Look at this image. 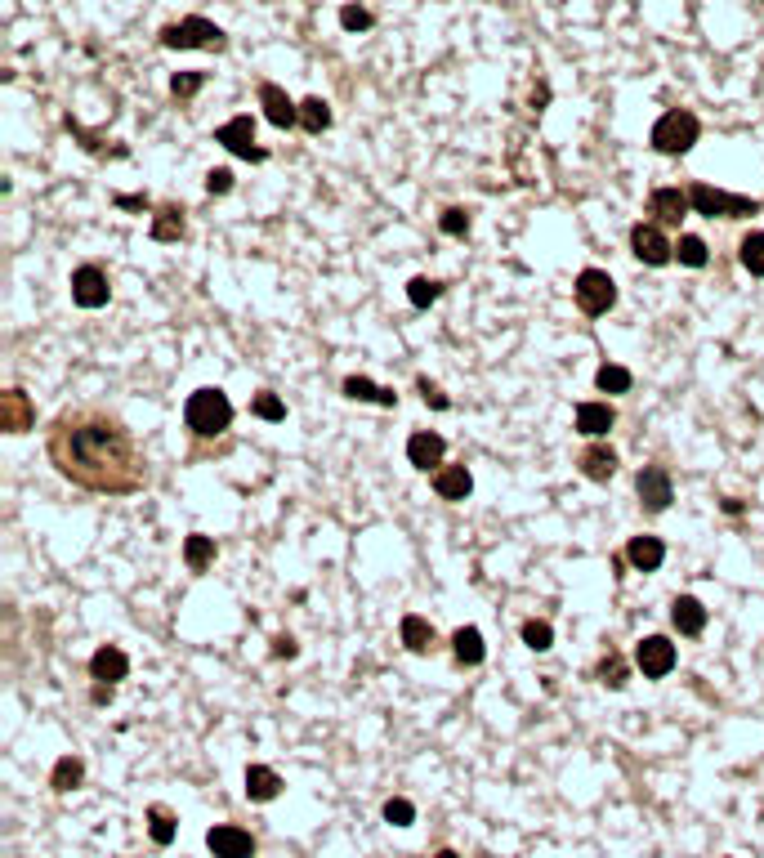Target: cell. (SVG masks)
Here are the masks:
<instances>
[{
  "label": "cell",
  "mask_w": 764,
  "mask_h": 858,
  "mask_svg": "<svg viewBox=\"0 0 764 858\" xmlns=\"http://www.w3.org/2000/svg\"><path fill=\"white\" fill-rule=\"evenodd\" d=\"M675 260H680L684 269H706L711 251H706V242L697 233H680V242H675Z\"/></svg>",
  "instance_id": "obj_34"
},
{
  "label": "cell",
  "mask_w": 764,
  "mask_h": 858,
  "mask_svg": "<svg viewBox=\"0 0 764 858\" xmlns=\"http://www.w3.org/2000/svg\"><path fill=\"white\" fill-rule=\"evenodd\" d=\"M148 836H152V845H175V836H179V814L170 805H148Z\"/></svg>",
  "instance_id": "obj_28"
},
{
  "label": "cell",
  "mask_w": 764,
  "mask_h": 858,
  "mask_svg": "<svg viewBox=\"0 0 764 858\" xmlns=\"http://www.w3.org/2000/svg\"><path fill=\"white\" fill-rule=\"evenodd\" d=\"M340 394L349 398V403H376V407H398V394L385 385H376V380L367 376H345V385H340Z\"/></svg>",
  "instance_id": "obj_26"
},
{
  "label": "cell",
  "mask_w": 764,
  "mask_h": 858,
  "mask_svg": "<svg viewBox=\"0 0 764 858\" xmlns=\"http://www.w3.org/2000/svg\"><path fill=\"white\" fill-rule=\"evenodd\" d=\"M202 85H206V72H175V76H170V94H175L179 103L193 99Z\"/></svg>",
  "instance_id": "obj_41"
},
{
  "label": "cell",
  "mask_w": 764,
  "mask_h": 858,
  "mask_svg": "<svg viewBox=\"0 0 764 858\" xmlns=\"http://www.w3.org/2000/svg\"><path fill=\"white\" fill-rule=\"evenodd\" d=\"M251 416H260V421H269V425H282L286 421V403L273 389H260V394L251 398Z\"/></svg>",
  "instance_id": "obj_36"
},
{
  "label": "cell",
  "mask_w": 764,
  "mask_h": 858,
  "mask_svg": "<svg viewBox=\"0 0 764 858\" xmlns=\"http://www.w3.org/2000/svg\"><path fill=\"white\" fill-rule=\"evenodd\" d=\"M130 675V657L121 644H99L90 657V680L94 684H121Z\"/></svg>",
  "instance_id": "obj_16"
},
{
  "label": "cell",
  "mask_w": 764,
  "mask_h": 858,
  "mask_svg": "<svg viewBox=\"0 0 764 858\" xmlns=\"http://www.w3.org/2000/svg\"><path fill=\"white\" fill-rule=\"evenodd\" d=\"M443 456H447V438L443 434H434V429H416L412 438H407V461L416 465L420 474H429V470H443Z\"/></svg>",
  "instance_id": "obj_13"
},
{
  "label": "cell",
  "mask_w": 764,
  "mask_h": 858,
  "mask_svg": "<svg viewBox=\"0 0 764 858\" xmlns=\"http://www.w3.org/2000/svg\"><path fill=\"white\" fill-rule=\"evenodd\" d=\"M438 228H443L447 237H470V211H465V206H447V211L438 215Z\"/></svg>",
  "instance_id": "obj_40"
},
{
  "label": "cell",
  "mask_w": 764,
  "mask_h": 858,
  "mask_svg": "<svg viewBox=\"0 0 764 858\" xmlns=\"http://www.w3.org/2000/svg\"><path fill=\"white\" fill-rule=\"evenodd\" d=\"M617 425V407L608 403H577V434L590 438V443H599V438L608 434V429Z\"/></svg>",
  "instance_id": "obj_20"
},
{
  "label": "cell",
  "mask_w": 764,
  "mask_h": 858,
  "mask_svg": "<svg viewBox=\"0 0 764 858\" xmlns=\"http://www.w3.org/2000/svg\"><path fill=\"white\" fill-rule=\"evenodd\" d=\"M452 657H456L461 666H483L487 644H483V631H479V626H456V631H452Z\"/></svg>",
  "instance_id": "obj_27"
},
{
  "label": "cell",
  "mask_w": 764,
  "mask_h": 858,
  "mask_svg": "<svg viewBox=\"0 0 764 858\" xmlns=\"http://www.w3.org/2000/svg\"><path fill=\"white\" fill-rule=\"evenodd\" d=\"M300 126H304V135H322V130H331V103L318 99V94L300 99Z\"/></svg>",
  "instance_id": "obj_31"
},
{
  "label": "cell",
  "mask_w": 764,
  "mask_h": 858,
  "mask_svg": "<svg viewBox=\"0 0 764 858\" xmlns=\"http://www.w3.org/2000/svg\"><path fill=\"white\" fill-rule=\"evenodd\" d=\"M215 555H219L215 537H206V532L184 537V564H188V572H206L210 564H215Z\"/></svg>",
  "instance_id": "obj_30"
},
{
  "label": "cell",
  "mask_w": 764,
  "mask_h": 858,
  "mask_svg": "<svg viewBox=\"0 0 764 858\" xmlns=\"http://www.w3.org/2000/svg\"><path fill=\"white\" fill-rule=\"evenodd\" d=\"M675 662H680V653H675V644L666 635H644L635 644V666L644 671V680H666L675 671Z\"/></svg>",
  "instance_id": "obj_10"
},
{
  "label": "cell",
  "mask_w": 764,
  "mask_h": 858,
  "mask_svg": "<svg viewBox=\"0 0 764 858\" xmlns=\"http://www.w3.org/2000/svg\"><path fill=\"white\" fill-rule=\"evenodd\" d=\"M215 143H224L233 157L255 161V166H260V161H269V152L255 143V117H251V112H237L233 121H224V126L215 130Z\"/></svg>",
  "instance_id": "obj_9"
},
{
  "label": "cell",
  "mask_w": 764,
  "mask_h": 858,
  "mask_svg": "<svg viewBox=\"0 0 764 858\" xmlns=\"http://www.w3.org/2000/svg\"><path fill=\"white\" fill-rule=\"evenodd\" d=\"M434 492H438V501H465L474 492V474H470V465H443V470L434 474Z\"/></svg>",
  "instance_id": "obj_24"
},
{
  "label": "cell",
  "mask_w": 764,
  "mask_h": 858,
  "mask_svg": "<svg viewBox=\"0 0 764 858\" xmlns=\"http://www.w3.org/2000/svg\"><path fill=\"white\" fill-rule=\"evenodd\" d=\"M206 193H210V197H224V193H233V170H228V166H215V170H206Z\"/></svg>",
  "instance_id": "obj_44"
},
{
  "label": "cell",
  "mask_w": 764,
  "mask_h": 858,
  "mask_svg": "<svg viewBox=\"0 0 764 858\" xmlns=\"http://www.w3.org/2000/svg\"><path fill=\"white\" fill-rule=\"evenodd\" d=\"M630 255H635L639 264H648V269H666V264L675 260V242L662 233V224H653V219H639L635 228H630Z\"/></svg>",
  "instance_id": "obj_7"
},
{
  "label": "cell",
  "mask_w": 764,
  "mask_h": 858,
  "mask_svg": "<svg viewBox=\"0 0 764 858\" xmlns=\"http://www.w3.org/2000/svg\"><path fill=\"white\" fill-rule=\"evenodd\" d=\"M671 626L680 635H689V640L693 635H702L706 631V604L697 595H675L671 599Z\"/></svg>",
  "instance_id": "obj_22"
},
{
  "label": "cell",
  "mask_w": 764,
  "mask_h": 858,
  "mask_svg": "<svg viewBox=\"0 0 764 858\" xmlns=\"http://www.w3.org/2000/svg\"><path fill=\"white\" fill-rule=\"evenodd\" d=\"M572 300H577V309L586 313V318H604V313L617 304V282H613V273H604V269H581L577 282H572Z\"/></svg>",
  "instance_id": "obj_6"
},
{
  "label": "cell",
  "mask_w": 764,
  "mask_h": 858,
  "mask_svg": "<svg viewBox=\"0 0 764 858\" xmlns=\"http://www.w3.org/2000/svg\"><path fill=\"white\" fill-rule=\"evenodd\" d=\"M697 139H702V121H697L689 108L662 112V117H657V126H653V135H648L653 152H662V157H684V152H693Z\"/></svg>",
  "instance_id": "obj_5"
},
{
  "label": "cell",
  "mask_w": 764,
  "mask_h": 858,
  "mask_svg": "<svg viewBox=\"0 0 764 858\" xmlns=\"http://www.w3.org/2000/svg\"><path fill=\"white\" fill-rule=\"evenodd\" d=\"M260 108H264V117H269V126H278V130L300 126V103H295L278 81H264L260 85Z\"/></svg>",
  "instance_id": "obj_14"
},
{
  "label": "cell",
  "mask_w": 764,
  "mask_h": 858,
  "mask_svg": "<svg viewBox=\"0 0 764 858\" xmlns=\"http://www.w3.org/2000/svg\"><path fill=\"white\" fill-rule=\"evenodd\" d=\"M630 385H635V376H630V367H622V362H604V367L595 371L599 394H630Z\"/></svg>",
  "instance_id": "obj_32"
},
{
  "label": "cell",
  "mask_w": 764,
  "mask_h": 858,
  "mask_svg": "<svg viewBox=\"0 0 764 858\" xmlns=\"http://www.w3.org/2000/svg\"><path fill=\"white\" fill-rule=\"evenodd\" d=\"M112 698H117V684H94V689H90V702H94V707H108Z\"/></svg>",
  "instance_id": "obj_46"
},
{
  "label": "cell",
  "mask_w": 764,
  "mask_h": 858,
  "mask_svg": "<svg viewBox=\"0 0 764 858\" xmlns=\"http://www.w3.org/2000/svg\"><path fill=\"white\" fill-rule=\"evenodd\" d=\"M45 452L63 479L99 497H135L148 483V461L135 443V429L103 407L59 412L50 421Z\"/></svg>",
  "instance_id": "obj_1"
},
{
  "label": "cell",
  "mask_w": 764,
  "mask_h": 858,
  "mask_svg": "<svg viewBox=\"0 0 764 858\" xmlns=\"http://www.w3.org/2000/svg\"><path fill=\"white\" fill-rule=\"evenodd\" d=\"M689 202H693V215H706V219H751L764 211L760 197H742V193H724V188H711L702 179L689 184Z\"/></svg>",
  "instance_id": "obj_4"
},
{
  "label": "cell",
  "mask_w": 764,
  "mask_h": 858,
  "mask_svg": "<svg viewBox=\"0 0 764 858\" xmlns=\"http://www.w3.org/2000/svg\"><path fill=\"white\" fill-rule=\"evenodd\" d=\"M371 23H376V14H371V9H362V5H345V9H340V27H345V32H371Z\"/></svg>",
  "instance_id": "obj_42"
},
{
  "label": "cell",
  "mask_w": 764,
  "mask_h": 858,
  "mask_svg": "<svg viewBox=\"0 0 764 858\" xmlns=\"http://www.w3.org/2000/svg\"><path fill=\"white\" fill-rule=\"evenodd\" d=\"M273 657H286V662H291V657H300V644H295L291 635H273Z\"/></svg>",
  "instance_id": "obj_45"
},
{
  "label": "cell",
  "mask_w": 764,
  "mask_h": 858,
  "mask_svg": "<svg viewBox=\"0 0 764 858\" xmlns=\"http://www.w3.org/2000/svg\"><path fill=\"white\" fill-rule=\"evenodd\" d=\"M117 206H121V211H148V197H143V193H121Z\"/></svg>",
  "instance_id": "obj_47"
},
{
  "label": "cell",
  "mask_w": 764,
  "mask_h": 858,
  "mask_svg": "<svg viewBox=\"0 0 764 858\" xmlns=\"http://www.w3.org/2000/svg\"><path fill=\"white\" fill-rule=\"evenodd\" d=\"M380 814H385V823H389V827H412V823H416V805H412L407 796H389Z\"/></svg>",
  "instance_id": "obj_38"
},
{
  "label": "cell",
  "mask_w": 764,
  "mask_h": 858,
  "mask_svg": "<svg viewBox=\"0 0 764 858\" xmlns=\"http://www.w3.org/2000/svg\"><path fill=\"white\" fill-rule=\"evenodd\" d=\"M434 858H461V854H456V850H438Z\"/></svg>",
  "instance_id": "obj_48"
},
{
  "label": "cell",
  "mask_w": 764,
  "mask_h": 858,
  "mask_svg": "<svg viewBox=\"0 0 764 858\" xmlns=\"http://www.w3.org/2000/svg\"><path fill=\"white\" fill-rule=\"evenodd\" d=\"M617 465H622V456H617L608 443H586L577 456V470L586 474L590 483H608L617 474Z\"/></svg>",
  "instance_id": "obj_18"
},
{
  "label": "cell",
  "mask_w": 764,
  "mask_h": 858,
  "mask_svg": "<svg viewBox=\"0 0 764 858\" xmlns=\"http://www.w3.org/2000/svg\"><path fill=\"white\" fill-rule=\"evenodd\" d=\"M398 635H403L407 653H416V657H425L438 648V631L429 626V617H420V613H407L403 622H398Z\"/></svg>",
  "instance_id": "obj_23"
},
{
  "label": "cell",
  "mask_w": 764,
  "mask_h": 858,
  "mask_svg": "<svg viewBox=\"0 0 764 858\" xmlns=\"http://www.w3.org/2000/svg\"><path fill=\"white\" fill-rule=\"evenodd\" d=\"M519 635H523V644H528L532 653H546V648H555V626L541 622V617H528V622L519 626Z\"/></svg>",
  "instance_id": "obj_35"
},
{
  "label": "cell",
  "mask_w": 764,
  "mask_h": 858,
  "mask_svg": "<svg viewBox=\"0 0 764 858\" xmlns=\"http://www.w3.org/2000/svg\"><path fill=\"white\" fill-rule=\"evenodd\" d=\"M206 850L215 858H255V836L237 823H215L206 832Z\"/></svg>",
  "instance_id": "obj_12"
},
{
  "label": "cell",
  "mask_w": 764,
  "mask_h": 858,
  "mask_svg": "<svg viewBox=\"0 0 764 858\" xmlns=\"http://www.w3.org/2000/svg\"><path fill=\"white\" fill-rule=\"evenodd\" d=\"M635 497L644 505V514H666L675 501L671 470H666V465H644V470L635 474Z\"/></svg>",
  "instance_id": "obj_8"
},
{
  "label": "cell",
  "mask_w": 764,
  "mask_h": 858,
  "mask_svg": "<svg viewBox=\"0 0 764 858\" xmlns=\"http://www.w3.org/2000/svg\"><path fill=\"white\" fill-rule=\"evenodd\" d=\"M282 774L269 765H246V800H255V805H269V800L282 796Z\"/></svg>",
  "instance_id": "obj_25"
},
{
  "label": "cell",
  "mask_w": 764,
  "mask_h": 858,
  "mask_svg": "<svg viewBox=\"0 0 764 858\" xmlns=\"http://www.w3.org/2000/svg\"><path fill=\"white\" fill-rule=\"evenodd\" d=\"M148 237H152V242H161V246L184 242V237H188V211H184V206H175V202L157 206V215H152V224H148Z\"/></svg>",
  "instance_id": "obj_19"
},
{
  "label": "cell",
  "mask_w": 764,
  "mask_h": 858,
  "mask_svg": "<svg viewBox=\"0 0 764 858\" xmlns=\"http://www.w3.org/2000/svg\"><path fill=\"white\" fill-rule=\"evenodd\" d=\"M626 564L635 572H657L666 564V541L662 537H648V532H639V537L626 541Z\"/></svg>",
  "instance_id": "obj_21"
},
{
  "label": "cell",
  "mask_w": 764,
  "mask_h": 858,
  "mask_svg": "<svg viewBox=\"0 0 764 858\" xmlns=\"http://www.w3.org/2000/svg\"><path fill=\"white\" fill-rule=\"evenodd\" d=\"M32 425H36L32 398H27L23 389H5V394H0V429H5V434H27Z\"/></svg>",
  "instance_id": "obj_17"
},
{
  "label": "cell",
  "mask_w": 764,
  "mask_h": 858,
  "mask_svg": "<svg viewBox=\"0 0 764 858\" xmlns=\"http://www.w3.org/2000/svg\"><path fill=\"white\" fill-rule=\"evenodd\" d=\"M81 783H85V760L81 756H59V760H54L50 787L59 791V796H68V791H76Z\"/></svg>",
  "instance_id": "obj_29"
},
{
  "label": "cell",
  "mask_w": 764,
  "mask_h": 858,
  "mask_svg": "<svg viewBox=\"0 0 764 858\" xmlns=\"http://www.w3.org/2000/svg\"><path fill=\"white\" fill-rule=\"evenodd\" d=\"M689 211H693L689 188H653V193H648V215H653V224H662V228L680 224Z\"/></svg>",
  "instance_id": "obj_15"
},
{
  "label": "cell",
  "mask_w": 764,
  "mask_h": 858,
  "mask_svg": "<svg viewBox=\"0 0 764 858\" xmlns=\"http://www.w3.org/2000/svg\"><path fill=\"white\" fill-rule=\"evenodd\" d=\"M407 300H412L416 309H429V304L443 300V282H438V278H425V273H420V278L407 282Z\"/></svg>",
  "instance_id": "obj_37"
},
{
  "label": "cell",
  "mask_w": 764,
  "mask_h": 858,
  "mask_svg": "<svg viewBox=\"0 0 764 858\" xmlns=\"http://www.w3.org/2000/svg\"><path fill=\"white\" fill-rule=\"evenodd\" d=\"M157 41H161V50H210V54L228 50V32L202 14H188V18H179V23H166L157 32Z\"/></svg>",
  "instance_id": "obj_3"
},
{
  "label": "cell",
  "mask_w": 764,
  "mask_h": 858,
  "mask_svg": "<svg viewBox=\"0 0 764 858\" xmlns=\"http://www.w3.org/2000/svg\"><path fill=\"white\" fill-rule=\"evenodd\" d=\"M416 394L425 398V407H434V412H447V407H452V398H447L429 376H416Z\"/></svg>",
  "instance_id": "obj_43"
},
{
  "label": "cell",
  "mask_w": 764,
  "mask_h": 858,
  "mask_svg": "<svg viewBox=\"0 0 764 858\" xmlns=\"http://www.w3.org/2000/svg\"><path fill=\"white\" fill-rule=\"evenodd\" d=\"M108 300H112V278L99 264H81L72 273V304L76 309H103Z\"/></svg>",
  "instance_id": "obj_11"
},
{
  "label": "cell",
  "mask_w": 764,
  "mask_h": 858,
  "mask_svg": "<svg viewBox=\"0 0 764 858\" xmlns=\"http://www.w3.org/2000/svg\"><path fill=\"white\" fill-rule=\"evenodd\" d=\"M738 260L751 278H764V233L760 228H751V233L738 242Z\"/></svg>",
  "instance_id": "obj_33"
},
{
  "label": "cell",
  "mask_w": 764,
  "mask_h": 858,
  "mask_svg": "<svg viewBox=\"0 0 764 858\" xmlns=\"http://www.w3.org/2000/svg\"><path fill=\"white\" fill-rule=\"evenodd\" d=\"M626 680H630V666L617 653H608L604 662H599V684H608V689H626Z\"/></svg>",
  "instance_id": "obj_39"
},
{
  "label": "cell",
  "mask_w": 764,
  "mask_h": 858,
  "mask_svg": "<svg viewBox=\"0 0 764 858\" xmlns=\"http://www.w3.org/2000/svg\"><path fill=\"white\" fill-rule=\"evenodd\" d=\"M184 425L193 429L197 438L224 434V429L233 425V403H228V394L219 385L193 389V394H188V403H184Z\"/></svg>",
  "instance_id": "obj_2"
}]
</instances>
